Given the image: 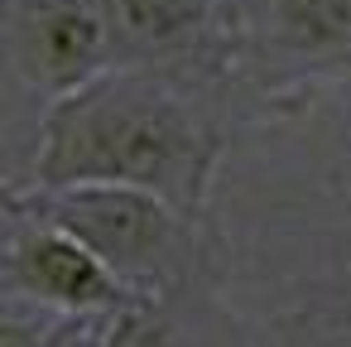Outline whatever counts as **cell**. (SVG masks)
<instances>
[{
  "instance_id": "8",
  "label": "cell",
  "mask_w": 351,
  "mask_h": 347,
  "mask_svg": "<svg viewBox=\"0 0 351 347\" xmlns=\"http://www.w3.org/2000/svg\"><path fill=\"white\" fill-rule=\"evenodd\" d=\"M221 5L231 10V20H236V25H255V15L265 10V0H221Z\"/></svg>"
},
{
  "instance_id": "7",
  "label": "cell",
  "mask_w": 351,
  "mask_h": 347,
  "mask_svg": "<svg viewBox=\"0 0 351 347\" xmlns=\"http://www.w3.org/2000/svg\"><path fill=\"white\" fill-rule=\"evenodd\" d=\"M101 347H173V333L159 313V299H140L121 313H111L97 333Z\"/></svg>"
},
{
  "instance_id": "5",
  "label": "cell",
  "mask_w": 351,
  "mask_h": 347,
  "mask_svg": "<svg viewBox=\"0 0 351 347\" xmlns=\"http://www.w3.org/2000/svg\"><path fill=\"white\" fill-rule=\"evenodd\" d=\"M111 63L145 68H202L236 30L221 0H101Z\"/></svg>"
},
{
  "instance_id": "1",
  "label": "cell",
  "mask_w": 351,
  "mask_h": 347,
  "mask_svg": "<svg viewBox=\"0 0 351 347\" xmlns=\"http://www.w3.org/2000/svg\"><path fill=\"white\" fill-rule=\"evenodd\" d=\"M221 159V126L188 73L111 63L44 107L25 183H130L202 212Z\"/></svg>"
},
{
  "instance_id": "4",
  "label": "cell",
  "mask_w": 351,
  "mask_h": 347,
  "mask_svg": "<svg viewBox=\"0 0 351 347\" xmlns=\"http://www.w3.org/2000/svg\"><path fill=\"white\" fill-rule=\"evenodd\" d=\"M5 58L44 102L77 92L111 68L101 0H5Z\"/></svg>"
},
{
  "instance_id": "9",
  "label": "cell",
  "mask_w": 351,
  "mask_h": 347,
  "mask_svg": "<svg viewBox=\"0 0 351 347\" xmlns=\"http://www.w3.org/2000/svg\"><path fill=\"white\" fill-rule=\"evenodd\" d=\"M73 347H101V342H97V337H82V333H77V342H73Z\"/></svg>"
},
{
  "instance_id": "2",
  "label": "cell",
  "mask_w": 351,
  "mask_h": 347,
  "mask_svg": "<svg viewBox=\"0 0 351 347\" xmlns=\"http://www.w3.org/2000/svg\"><path fill=\"white\" fill-rule=\"evenodd\" d=\"M5 208L63 227L145 299L164 294L183 265V236L193 232L183 208L130 183H10Z\"/></svg>"
},
{
  "instance_id": "3",
  "label": "cell",
  "mask_w": 351,
  "mask_h": 347,
  "mask_svg": "<svg viewBox=\"0 0 351 347\" xmlns=\"http://www.w3.org/2000/svg\"><path fill=\"white\" fill-rule=\"evenodd\" d=\"M5 289L20 304L63 313V318H111L145 294L130 289L92 246L68 236L63 227H49L29 212L5 208Z\"/></svg>"
},
{
  "instance_id": "6",
  "label": "cell",
  "mask_w": 351,
  "mask_h": 347,
  "mask_svg": "<svg viewBox=\"0 0 351 347\" xmlns=\"http://www.w3.org/2000/svg\"><path fill=\"white\" fill-rule=\"evenodd\" d=\"M255 30L274 54L308 68L351 63V0H265Z\"/></svg>"
}]
</instances>
